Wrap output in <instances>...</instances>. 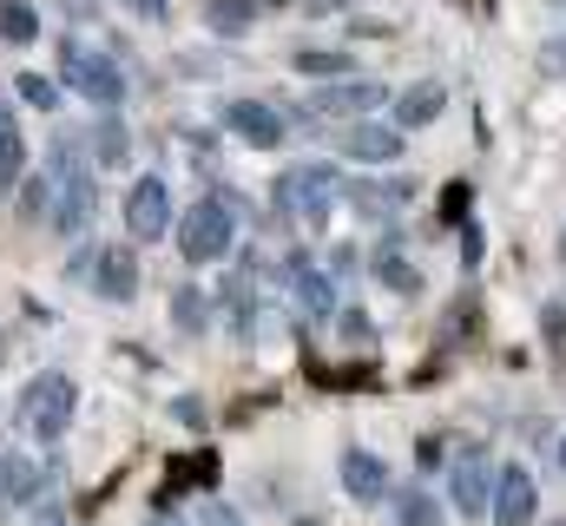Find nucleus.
Masks as SVG:
<instances>
[{
    "label": "nucleus",
    "instance_id": "nucleus-1",
    "mask_svg": "<svg viewBox=\"0 0 566 526\" xmlns=\"http://www.w3.org/2000/svg\"><path fill=\"white\" fill-rule=\"evenodd\" d=\"M46 178H53V231L60 238H86L93 218H99V185H93V158H86L80 132H53Z\"/></svg>",
    "mask_w": 566,
    "mask_h": 526
},
{
    "label": "nucleus",
    "instance_id": "nucleus-2",
    "mask_svg": "<svg viewBox=\"0 0 566 526\" xmlns=\"http://www.w3.org/2000/svg\"><path fill=\"white\" fill-rule=\"evenodd\" d=\"M336 198H343V171H336L329 158H303V165L277 171V185H271V204H277V218L310 224L316 238H323V224H329V204H336Z\"/></svg>",
    "mask_w": 566,
    "mask_h": 526
},
{
    "label": "nucleus",
    "instance_id": "nucleus-3",
    "mask_svg": "<svg viewBox=\"0 0 566 526\" xmlns=\"http://www.w3.org/2000/svg\"><path fill=\"white\" fill-rule=\"evenodd\" d=\"M238 224H244V218L224 204V191H211V198H198V204L178 218V231H171V238H178L185 263H198V270H205V263H224L231 251H238Z\"/></svg>",
    "mask_w": 566,
    "mask_h": 526
},
{
    "label": "nucleus",
    "instance_id": "nucleus-4",
    "mask_svg": "<svg viewBox=\"0 0 566 526\" xmlns=\"http://www.w3.org/2000/svg\"><path fill=\"white\" fill-rule=\"evenodd\" d=\"M60 86H73L80 99H93L99 113H119L126 106V73L113 66V53L99 46H80V40H60Z\"/></svg>",
    "mask_w": 566,
    "mask_h": 526
},
{
    "label": "nucleus",
    "instance_id": "nucleus-5",
    "mask_svg": "<svg viewBox=\"0 0 566 526\" xmlns=\"http://www.w3.org/2000/svg\"><path fill=\"white\" fill-rule=\"evenodd\" d=\"M73 408H80V389H73V376L46 369V376H33V382H27V394H20V428H27L40 448H53V441L73 428Z\"/></svg>",
    "mask_w": 566,
    "mask_h": 526
},
{
    "label": "nucleus",
    "instance_id": "nucleus-6",
    "mask_svg": "<svg viewBox=\"0 0 566 526\" xmlns=\"http://www.w3.org/2000/svg\"><path fill=\"white\" fill-rule=\"evenodd\" d=\"M382 106H396V93L382 86V80H329V86H310V99L296 106V119H343V126H356V119H376Z\"/></svg>",
    "mask_w": 566,
    "mask_h": 526
},
{
    "label": "nucleus",
    "instance_id": "nucleus-7",
    "mask_svg": "<svg viewBox=\"0 0 566 526\" xmlns=\"http://www.w3.org/2000/svg\"><path fill=\"white\" fill-rule=\"evenodd\" d=\"M494 487H501V467L488 461V448H461L454 467H448V501H454V514H468V520L494 514Z\"/></svg>",
    "mask_w": 566,
    "mask_h": 526
},
{
    "label": "nucleus",
    "instance_id": "nucleus-8",
    "mask_svg": "<svg viewBox=\"0 0 566 526\" xmlns=\"http://www.w3.org/2000/svg\"><path fill=\"white\" fill-rule=\"evenodd\" d=\"M165 231H178V211H171L165 178H133V191H126V238L133 244H158Z\"/></svg>",
    "mask_w": 566,
    "mask_h": 526
},
{
    "label": "nucleus",
    "instance_id": "nucleus-9",
    "mask_svg": "<svg viewBox=\"0 0 566 526\" xmlns=\"http://www.w3.org/2000/svg\"><path fill=\"white\" fill-rule=\"evenodd\" d=\"M336 474H343V494H349L356 507H382V501H396L389 461H382V454H369V448H343Z\"/></svg>",
    "mask_w": 566,
    "mask_h": 526
},
{
    "label": "nucleus",
    "instance_id": "nucleus-10",
    "mask_svg": "<svg viewBox=\"0 0 566 526\" xmlns=\"http://www.w3.org/2000/svg\"><path fill=\"white\" fill-rule=\"evenodd\" d=\"M277 283L296 296V309H303V316H316V323H323V316H336V276H329V270H316L303 251L277 263Z\"/></svg>",
    "mask_w": 566,
    "mask_h": 526
},
{
    "label": "nucleus",
    "instance_id": "nucleus-11",
    "mask_svg": "<svg viewBox=\"0 0 566 526\" xmlns=\"http://www.w3.org/2000/svg\"><path fill=\"white\" fill-rule=\"evenodd\" d=\"M343 198L363 224H396V211L416 198V185L409 178H356V185H343Z\"/></svg>",
    "mask_w": 566,
    "mask_h": 526
},
{
    "label": "nucleus",
    "instance_id": "nucleus-12",
    "mask_svg": "<svg viewBox=\"0 0 566 526\" xmlns=\"http://www.w3.org/2000/svg\"><path fill=\"white\" fill-rule=\"evenodd\" d=\"M224 126H231V138H244L258 151H277L283 138H290V119H283L271 99H231L224 106Z\"/></svg>",
    "mask_w": 566,
    "mask_h": 526
},
{
    "label": "nucleus",
    "instance_id": "nucleus-13",
    "mask_svg": "<svg viewBox=\"0 0 566 526\" xmlns=\"http://www.w3.org/2000/svg\"><path fill=\"white\" fill-rule=\"evenodd\" d=\"M218 309H224V329L238 336V343H251L258 336V270H224L218 276Z\"/></svg>",
    "mask_w": 566,
    "mask_h": 526
},
{
    "label": "nucleus",
    "instance_id": "nucleus-14",
    "mask_svg": "<svg viewBox=\"0 0 566 526\" xmlns=\"http://www.w3.org/2000/svg\"><path fill=\"white\" fill-rule=\"evenodd\" d=\"M402 138L409 132L396 126V119H356V126H343V158H356V165H396Z\"/></svg>",
    "mask_w": 566,
    "mask_h": 526
},
{
    "label": "nucleus",
    "instance_id": "nucleus-15",
    "mask_svg": "<svg viewBox=\"0 0 566 526\" xmlns=\"http://www.w3.org/2000/svg\"><path fill=\"white\" fill-rule=\"evenodd\" d=\"M534 514H541V487H534V474H527L521 461H507V467H501V487H494V514H488V520H494V526H534Z\"/></svg>",
    "mask_w": 566,
    "mask_h": 526
},
{
    "label": "nucleus",
    "instance_id": "nucleus-16",
    "mask_svg": "<svg viewBox=\"0 0 566 526\" xmlns=\"http://www.w3.org/2000/svg\"><path fill=\"white\" fill-rule=\"evenodd\" d=\"M0 501L33 514V507L46 501V467H40L33 454H0Z\"/></svg>",
    "mask_w": 566,
    "mask_h": 526
},
{
    "label": "nucleus",
    "instance_id": "nucleus-17",
    "mask_svg": "<svg viewBox=\"0 0 566 526\" xmlns=\"http://www.w3.org/2000/svg\"><path fill=\"white\" fill-rule=\"evenodd\" d=\"M448 113V86L441 80H416V86H402L396 93V106H389V119L402 132H422V126H434Z\"/></svg>",
    "mask_w": 566,
    "mask_h": 526
},
{
    "label": "nucleus",
    "instance_id": "nucleus-18",
    "mask_svg": "<svg viewBox=\"0 0 566 526\" xmlns=\"http://www.w3.org/2000/svg\"><path fill=\"white\" fill-rule=\"evenodd\" d=\"M93 290H99L106 303H133V296H139V257H133V244H106V251H99Z\"/></svg>",
    "mask_w": 566,
    "mask_h": 526
},
{
    "label": "nucleus",
    "instance_id": "nucleus-19",
    "mask_svg": "<svg viewBox=\"0 0 566 526\" xmlns=\"http://www.w3.org/2000/svg\"><path fill=\"white\" fill-rule=\"evenodd\" d=\"M290 66H296L303 80H316V86H329V80H356V60H349L343 46H296Z\"/></svg>",
    "mask_w": 566,
    "mask_h": 526
},
{
    "label": "nucleus",
    "instance_id": "nucleus-20",
    "mask_svg": "<svg viewBox=\"0 0 566 526\" xmlns=\"http://www.w3.org/2000/svg\"><path fill=\"white\" fill-rule=\"evenodd\" d=\"M258 27V0H211L205 7V33H218V40H244Z\"/></svg>",
    "mask_w": 566,
    "mask_h": 526
},
{
    "label": "nucleus",
    "instance_id": "nucleus-21",
    "mask_svg": "<svg viewBox=\"0 0 566 526\" xmlns=\"http://www.w3.org/2000/svg\"><path fill=\"white\" fill-rule=\"evenodd\" d=\"M211 303H218V296H205L198 283H185V290L171 296V323H178L185 336H205V329H211Z\"/></svg>",
    "mask_w": 566,
    "mask_h": 526
},
{
    "label": "nucleus",
    "instance_id": "nucleus-22",
    "mask_svg": "<svg viewBox=\"0 0 566 526\" xmlns=\"http://www.w3.org/2000/svg\"><path fill=\"white\" fill-rule=\"evenodd\" d=\"M396 520L402 526H448V507L428 487H396Z\"/></svg>",
    "mask_w": 566,
    "mask_h": 526
},
{
    "label": "nucleus",
    "instance_id": "nucleus-23",
    "mask_svg": "<svg viewBox=\"0 0 566 526\" xmlns=\"http://www.w3.org/2000/svg\"><path fill=\"white\" fill-rule=\"evenodd\" d=\"M0 40L7 46H33L40 40V13L27 0H0Z\"/></svg>",
    "mask_w": 566,
    "mask_h": 526
},
{
    "label": "nucleus",
    "instance_id": "nucleus-24",
    "mask_svg": "<svg viewBox=\"0 0 566 526\" xmlns=\"http://www.w3.org/2000/svg\"><path fill=\"white\" fill-rule=\"evenodd\" d=\"M20 178H27V138L7 126V132H0V198H13V191H20Z\"/></svg>",
    "mask_w": 566,
    "mask_h": 526
},
{
    "label": "nucleus",
    "instance_id": "nucleus-25",
    "mask_svg": "<svg viewBox=\"0 0 566 526\" xmlns=\"http://www.w3.org/2000/svg\"><path fill=\"white\" fill-rule=\"evenodd\" d=\"M93 151H99V165H113V171L126 165V126H119L113 113H99V119H93Z\"/></svg>",
    "mask_w": 566,
    "mask_h": 526
},
{
    "label": "nucleus",
    "instance_id": "nucleus-26",
    "mask_svg": "<svg viewBox=\"0 0 566 526\" xmlns=\"http://www.w3.org/2000/svg\"><path fill=\"white\" fill-rule=\"evenodd\" d=\"M20 218H27V224H46V218H53V178H46V171L20 185Z\"/></svg>",
    "mask_w": 566,
    "mask_h": 526
},
{
    "label": "nucleus",
    "instance_id": "nucleus-27",
    "mask_svg": "<svg viewBox=\"0 0 566 526\" xmlns=\"http://www.w3.org/2000/svg\"><path fill=\"white\" fill-rule=\"evenodd\" d=\"M13 93H20L33 113H53V106H60V86H53V80H40V73H20V80H13Z\"/></svg>",
    "mask_w": 566,
    "mask_h": 526
},
{
    "label": "nucleus",
    "instance_id": "nucleus-28",
    "mask_svg": "<svg viewBox=\"0 0 566 526\" xmlns=\"http://www.w3.org/2000/svg\"><path fill=\"white\" fill-rule=\"evenodd\" d=\"M376 276H382L396 296H416V290H422V276H416V270H409L402 257H376Z\"/></svg>",
    "mask_w": 566,
    "mask_h": 526
},
{
    "label": "nucleus",
    "instance_id": "nucleus-29",
    "mask_svg": "<svg viewBox=\"0 0 566 526\" xmlns=\"http://www.w3.org/2000/svg\"><path fill=\"white\" fill-rule=\"evenodd\" d=\"M541 323H547V343H554V356H566V296H554V303L541 309Z\"/></svg>",
    "mask_w": 566,
    "mask_h": 526
},
{
    "label": "nucleus",
    "instance_id": "nucleus-30",
    "mask_svg": "<svg viewBox=\"0 0 566 526\" xmlns=\"http://www.w3.org/2000/svg\"><path fill=\"white\" fill-rule=\"evenodd\" d=\"M541 73H547V80H566V33L541 40Z\"/></svg>",
    "mask_w": 566,
    "mask_h": 526
},
{
    "label": "nucleus",
    "instance_id": "nucleus-31",
    "mask_svg": "<svg viewBox=\"0 0 566 526\" xmlns=\"http://www.w3.org/2000/svg\"><path fill=\"white\" fill-rule=\"evenodd\" d=\"M369 329H376V323H369L363 309H343V336H349V343H369Z\"/></svg>",
    "mask_w": 566,
    "mask_h": 526
},
{
    "label": "nucleus",
    "instance_id": "nucleus-32",
    "mask_svg": "<svg viewBox=\"0 0 566 526\" xmlns=\"http://www.w3.org/2000/svg\"><path fill=\"white\" fill-rule=\"evenodd\" d=\"M205 526H244V514H238L231 501H211V507H205Z\"/></svg>",
    "mask_w": 566,
    "mask_h": 526
},
{
    "label": "nucleus",
    "instance_id": "nucleus-33",
    "mask_svg": "<svg viewBox=\"0 0 566 526\" xmlns=\"http://www.w3.org/2000/svg\"><path fill=\"white\" fill-rule=\"evenodd\" d=\"M461 263H468V270L481 263V224H461Z\"/></svg>",
    "mask_w": 566,
    "mask_h": 526
},
{
    "label": "nucleus",
    "instance_id": "nucleus-34",
    "mask_svg": "<svg viewBox=\"0 0 566 526\" xmlns=\"http://www.w3.org/2000/svg\"><path fill=\"white\" fill-rule=\"evenodd\" d=\"M119 7H133L139 20H165V13H171V0H119Z\"/></svg>",
    "mask_w": 566,
    "mask_h": 526
},
{
    "label": "nucleus",
    "instance_id": "nucleus-35",
    "mask_svg": "<svg viewBox=\"0 0 566 526\" xmlns=\"http://www.w3.org/2000/svg\"><path fill=\"white\" fill-rule=\"evenodd\" d=\"M27 526H73V520H66L60 507H46V501H40V507H33V520H27Z\"/></svg>",
    "mask_w": 566,
    "mask_h": 526
},
{
    "label": "nucleus",
    "instance_id": "nucleus-36",
    "mask_svg": "<svg viewBox=\"0 0 566 526\" xmlns=\"http://www.w3.org/2000/svg\"><path fill=\"white\" fill-rule=\"evenodd\" d=\"M145 526H185V520H178L171 507H151V520H145Z\"/></svg>",
    "mask_w": 566,
    "mask_h": 526
},
{
    "label": "nucleus",
    "instance_id": "nucleus-37",
    "mask_svg": "<svg viewBox=\"0 0 566 526\" xmlns=\"http://www.w3.org/2000/svg\"><path fill=\"white\" fill-rule=\"evenodd\" d=\"M13 126V113H7V86H0V132Z\"/></svg>",
    "mask_w": 566,
    "mask_h": 526
},
{
    "label": "nucleus",
    "instance_id": "nucleus-38",
    "mask_svg": "<svg viewBox=\"0 0 566 526\" xmlns=\"http://www.w3.org/2000/svg\"><path fill=\"white\" fill-rule=\"evenodd\" d=\"M560 474H566V434H560Z\"/></svg>",
    "mask_w": 566,
    "mask_h": 526
},
{
    "label": "nucleus",
    "instance_id": "nucleus-39",
    "mask_svg": "<svg viewBox=\"0 0 566 526\" xmlns=\"http://www.w3.org/2000/svg\"><path fill=\"white\" fill-rule=\"evenodd\" d=\"M547 7H554V13H566V0H547Z\"/></svg>",
    "mask_w": 566,
    "mask_h": 526
},
{
    "label": "nucleus",
    "instance_id": "nucleus-40",
    "mask_svg": "<svg viewBox=\"0 0 566 526\" xmlns=\"http://www.w3.org/2000/svg\"><path fill=\"white\" fill-rule=\"evenodd\" d=\"M560 263H566V231H560Z\"/></svg>",
    "mask_w": 566,
    "mask_h": 526
}]
</instances>
